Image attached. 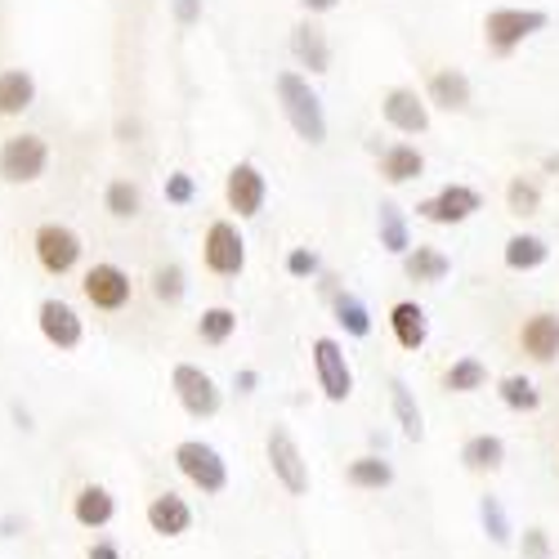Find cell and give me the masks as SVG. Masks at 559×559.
I'll list each match as a JSON object with an SVG mask.
<instances>
[{"label":"cell","instance_id":"32","mask_svg":"<svg viewBox=\"0 0 559 559\" xmlns=\"http://www.w3.org/2000/svg\"><path fill=\"white\" fill-rule=\"evenodd\" d=\"M233 332H238V313H233L228 305H211V309H202V318H198V336H202L206 345H228Z\"/></svg>","mask_w":559,"mask_h":559},{"label":"cell","instance_id":"40","mask_svg":"<svg viewBox=\"0 0 559 559\" xmlns=\"http://www.w3.org/2000/svg\"><path fill=\"white\" fill-rule=\"evenodd\" d=\"M85 559H121V546H117V542H108V537H99L95 546L85 550Z\"/></svg>","mask_w":559,"mask_h":559},{"label":"cell","instance_id":"24","mask_svg":"<svg viewBox=\"0 0 559 559\" xmlns=\"http://www.w3.org/2000/svg\"><path fill=\"white\" fill-rule=\"evenodd\" d=\"M443 390L448 394H475V390H484L488 385V367H484V358H475V354H465V358H452L448 367H443Z\"/></svg>","mask_w":559,"mask_h":559},{"label":"cell","instance_id":"20","mask_svg":"<svg viewBox=\"0 0 559 559\" xmlns=\"http://www.w3.org/2000/svg\"><path fill=\"white\" fill-rule=\"evenodd\" d=\"M345 484L358 488V492H385L394 484V465L381 452H362L345 465Z\"/></svg>","mask_w":559,"mask_h":559},{"label":"cell","instance_id":"7","mask_svg":"<svg viewBox=\"0 0 559 559\" xmlns=\"http://www.w3.org/2000/svg\"><path fill=\"white\" fill-rule=\"evenodd\" d=\"M50 166V148L40 134H14L0 144V179L5 183H36Z\"/></svg>","mask_w":559,"mask_h":559},{"label":"cell","instance_id":"17","mask_svg":"<svg viewBox=\"0 0 559 559\" xmlns=\"http://www.w3.org/2000/svg\"><path fill=\"white\" fill-rule=\"evenodd\" d=\"M292 55H296V63L309 68L313 76L332 72V45H328V32H322L318 23H309V19L292 27Z\"/></svg>","mask_w":559,"mask_h":559},{"label":"cell","instance_id":"2","mask_svg":"<svg viewBox=\"0 0 559 559\" xmlns=\"http://www.w3.org/2000/svg\"><path fill=\"white\" fill-rule=\"evenodd\" d=\"M175 471L189 479L202 497H219L224 488H228V461L211 448V443H202V439H183V443H175Z\"/></svg>","mask_w":559,"mask_h":559},{"label":"cell","instance_id":"8","mask_svg":"<svg viewBox=\"0 0 559 559\" xmlns=\"http://www.w3.org/2000/svg\"><path fill=\"white\" fill-rule=\"evenodd\" d=\"M202 260L215 277H238L247 269V242L233 219H215L202 238Z\"/></svg>","mask_w":559,"mask_h":559},{"label":"cell","instance_id":"34","mask_svg":"<svg viewBox=\"0 0 559 559\" xmlns=\"http://www.w3.org/2000/svg\"><path fill=\"white\" fill-rule=\"evenodd\" d=\"M506 206H510V215L528 219V215H537V206H542V189H537L533 179H510V183H506Z\"/></svg>","mask_w":559,"mask_h":559},{"label":"cell","instance_id":"42","mask_svg":"<svg viewBox=\"0 0 559 559\" xmlns=\"http://www.w3.org/2000/svg\"><path fill=\"white\" fill-rule=\"evenodd\" d=\"M233 385H238V394H255V385H260V371L242 367V371H238V381H233Z\"/></svg>","mask_w":559,"mask_h":559},{"label":"cell","instance_id":"14","mask_svg":"<svg viewBox=\"0 0 559 559\" xmlns=\"http://www.w3.org/2000/svg\"><path fill=\"white\" fill-rule=\"evenodd\" d=\"M520 349L533 358V362H555L559 358V313L542 309V313H528L520 322Z\"/></svg>","mask_w":559,"mask_h":559},{"label":"cell","instance_id":"30","mask_svg":"<svg viewBox=\"0 0 559 559\" xmlns=\"http://www.w3.org/2000/svg\"><path fill=\"white\" fill-rule=\"evenodd\" d=\"M332 309H336V322L345 328V336H354V341H367L371 336V313H367V305L354 292H336L332 296Z\"/></svg>","mask_w":559,"mask_h":559},{"label":"cell","instance_id":"6","mask_svg":"<svg viewBox=\"0 0 559 559\" xmlns=\"http://www.w3.org/2000/svg\"><path fill=\"white\" fill-rule=\"evenodd\" d=\"M546 10H515V5H501V10H488L484 19V40L492 45L497 55H510L515 45H524L528 36H537L546 27Z\"/></svg>","mask_w":559,"mask_h":559},{"label":"cell","instance_id":"25","mask_svg":"<svg viewBox=\"0 0 559 559\" xmlns=\"http://www.w3.org/2000/svg\"><path fill=\"white\" fill-rule=\"evenodd\" d=\"M32 99H36V81H32V72H23V68L0 72V117H19V112H27Z\"/></svg>","mask_w":559,"mask_h":559},{"label":"cell","instance_id":"4","mask_svg":"<svg viewBox=\"0 0 559 559\" xmlns=\"http://www.w3.org/2000/svg\"><path fill=\"white\" fill-rule=\"evenodd\" d=\"M170 390H175L179 407L189 412L193 421H211V416L224 407V394H219L215 377H211V371H202L198 362H179L170 371Z\"/></svg>","mask_w":559,"mask_h":559},{"label":"cell","instance_id":"28","mask_svg":"<svg viewBox=\"0 0 559 559\" xmlns=\"http://www.w3.org/2000/svg\"><path fill=\"white\" fill-rule=\"evenodd\" d=\"M546 260H550V247L537 238V233H515V238L506 242V269H515V273L542 269Z\"/></svg>","mask_w":559,"mask_h":559},{"label":"cell","instance_id":"39","mask_svg":"<svg viewBox=\"0 0 559 559\" xmlns=\"http://www.w3.org/2000/svg\"><path fill=\"white\" fill-rule=\"evenodd\" d=\"M287 273H292V277H313V273H318V255H313L309 247H296V251L287 255Z\"/></svg>","mask_w":559,"mask_h":559},{"label":"cell","instance_id":"21","mask_svg":"<svg viewBox=\"0 0 559 559\" xmlns=\"http://www.w3.org/2000/svg\"><path fill=\"white\" fill-rule=\"evenodd\" d=\"M461 465L475 475H497L506 465V439L501 435H471L461 443Z\"/></svg>","mask_w":559,"mask_h":559},{"label":"cell","instance_id":"19","mask_svg":"<svg viewBox=\"0 0 559 559\" xmlns=\"http://www.w3.org/2000/svg\"><path fill=\"white\" fill-rule=\"evenodd\" d=\"M390 332H394L399 349L416 354V349H426V341H430V318H426V309L416 300H399L390 309Z\"/></svg>","mask_w":559,"mask_h":559},{"label":"cell","instance_id":"35","mask_svg":"<svg viewBox=\"0 0 559 559\" xmlns=\"http://www.w3.org/2000/svg\"><path fill=\"white\" fill-rule=\"evenodd\" d=\"M104 202H108V211H112L117 219H134V215H139V189H134L130 179H112Z\"/></svg>","mask_w":559,"mask_h":559},{"label":"cell","instance_id":"41","mask_svg":"<svg viewBox=\"0 0 559 559\" xmlns=\"http://www.w3.org/2000/svg\"><path fill=\"white\" fill-rule=\"evenodd\" d=\"M175 14H179V23H193L202 14V0H175Z\"/></svg>","mask_w":559,"mask_h":559},{"label":"cell","instance_id":"37","mask_svg":"<svg viewBox=\"0 0 559 559\" xmlns=\"http://www.w3.org/2000/svg\"><path fill=\"white\" fill-rule=\"evenodd\" d=\"M520 555H524V559H550V555H555L550 533H546V528H524V537H520Z\"/></svg>","mask_w":559,"mask_h":559},{"label":"cell","instance_id":"31","mask_svg":"<svg viewBox=\"0 0 559 559\" xmlns=\"http://www.w3.org/2000/svg\"><path fill=\"white\" fill-rule=\"evenodd\" d=\"M377 228H381V247L390 251V255H407L412 251V238H407V219H403V211L394 206V202H381V211H377Z\"/></svg>","mask_w":559,"mask_h":559},{"label":"cell","instance_id":"12","mask_svg":"<svg viewBox=\"0 0 559 559\" xmlns=\"http://www.w3.org/2000/svg\"><path fill=\"white\" fill-rule=\"evenodd\" d=\"M381 117H385L399 134H426V130H430V104L416 95L412 85H394V90H385Z\"/></svg>","mask_w":559,"mask_h":559},{"label":"cell","instance_id":"33","mask_svg":"<svg viewBox=\"0 0 559 559\" xmlns=\"http://www.w3.org/2000/svg\"><path fill=\"white\" fill-rule=\"evenodd\" d=\"M479 520H484V533L492 537V546H510L515 542V528H510V515H506V506L488 492L479 497Z\"/></svg>","mask_w":559,"mask_h":559},{"label":"cell","instance_id":"23","mask_svg":"<svg viewBox=\"0 0 559 559\" xmlns=\"http://www.w3.org/2000/svg\"><path fill=\"white\" fill-rule=\"evenodd\" d=\"M421 175H426V157L416 144H394V148L381 153V179L385 183H412Z\"/></svg>","mask_w":559,"mask_h":559},{"label":"cell","instance_id":"13","mask_svg":"<svg viewBox=\"0 0 559 559\" xmlns=\"http://www.w3.org/2000/svg\"><path fill=\"white\" fill-rule=\"evenodd\" d=\"M81 292H85V300L95 305V309L117 313V309H126V305H130V273H126V269H117V264H95V269L85 273Z\"/></svg>","mask_w":559,"mask_h":559},{"label":"cell","instance_id":"3","mask_svg":"<svg viewBox=\"0 0 559 559\" xmlns=\"http://www.w3.org/2000/svg\"><path fill=\"white\" fill-rule=\"evenodd\" d=\"M264 456H269V471H273L277 484H283L287 497H309V461H305V452H300V443L292 439L287 426L269 430Z\"/></svg>","mask_w":559,"mask_h":559},{"label":"cell","instance_id":"43","mask_svg":"<svg viewBox=\"0 0 559 559\" xmlns=\"http://www.w3.org/2000/svg\"><path fill=\"white\" fill-rule=\"evenodd\" d=\"M300 5H305L309 14H332V10L341 5V0H300Z\"/></svg>","mask_w":559,"mask_h":559},{"label":"cell","instance_id":"16","mask_svg":"<svg viewBox=\"0 0 559 559\" xmlns=\"http://www.w3.org/2000/svg\"><path fill=\"white\" fill-rule=\"evenodd\" d=\"M144 520H148V528L157 533V537H183L193 528V506L183 501L179 492H157L153 501H148V510H144Z\"/></svg>","mask_w":559,"mask_h":559},{"label":"cell","instance_id":"18","mask_svg":"<svg viewBox=\"0 0 559 559\" xmlns=\"http://www.w3.org/2000/svg\"><path fill=\"white\" fill-rule=\"evenodd\" d=\"M72 520L90 533H99L117 520V497L104 488V484H85L76 497H72Z\"/></svg>","mask_w":559,"mask_h":559},{"label":"cell","instance_id":"15","mask_svg":"<svg viewBox=\"0 0 559 559\" xmlns=\"http://www.w3.org/2000/svg\"><path fill=\"white\" fill-rule=\"evenodd\" d=\"M36 322H40V336L50 341L55 349H76L81 336H85V322L76 318V309L68 300H45Z\"/></svg>","mask_w":559,"mask_h":559},{"label":"cell","instance_id":"29","mask_svg":"<svg viewBox=\"0 0 559 559\" xmlns=\"http://www.w3.org/2000/svg\"><path fill=\"white\" fill-rule=\"evenodd\" d=\"M497 399L510 407V412H537L542 407V390L524 377V371H510V377L497 381Z\"/></svg>","mask_w":559,"mask_h":559},{"label":"cell","instance_id":"9","mask_svg":"<svg viewBox=\"0 0 559 559\" xmlns=\"http://www.w3.org/2000/svg\"><path fill=\"white\" fill-rule=\"evenodd\" d=\"M264 198H269V179L260 175L255 162H238L224 179V202L238 219H251L264 211Z\"/></svg>","mask_w":559,"mask_h":559},{"label":"cell","instance_id":"5","mask_svg":"<svg viewBox=\"0 0 559 559\" xmlns=\"http://www.w3.org/2000/svg\"><path fill=\"white\" fill-rule=\"evenodd\" d=\"M313 377L328 403H349L354 394V367L345 358V345L336 336H318L313 341Z\"/></svg>","mask_w":559,"mask_h":559},{"label":"cell","instance_id":"26","mask_svg":"<svg viewBox=\"0 0 559 559\" xmlns=\"http://www.w3.org/2000/svg\"><path fill=\"white\" fill-rule=\"evenodd\" d=\"M403 273L412 277V283H443V277L452 273V260L439 247H412L403 255Z\"/></svg>","mask_w":559,"mask_h":559},{"label":"cell","instance_id":"11","mask_svg":"<svg viewBox=\"0 0 559 559\" xmlns=\"http://www.w3.org/2000/svg\"><path fill=\"white\" fill-rule=\"evenodd\" d=\"M36 260H40L45 273H55V277L72 273L76 260H81L76 228H68V224H40V228H36Z\"/></svg>","mask_w":559,"mask_h":559},{"label":"cell","instance_id":"22","mask_svg":"<svg viewBox=\"0 0 559 559\" xmlns=\"http://www.w3.org/2000/svg\"><path fill=\"white\" fill-rule=\"evenodd\" d=\"M426 95H430V104H439V108H448V112H465V108H471V95H475V90H471V76H465V72H456V68H439V72L430 76V90H426Z\"/></svg>","mask_w":559,"mask_h":559},{"label":"cell","instance_id":"10","mask_svg":"<svg viewBox=\"0 0 559 559\" xmlns=\"http://www.w3.org/2000/svg\"><path fill=\"white\" fill-rule=\"evenodd\" d=\"M479 211H484V193L471 189V183H448V189H439L435 198H426L416 206V215L430 219V224H465Z\"/></svg>","mask_w":559,"mask_h":559},{"label":"cell","instance_id":"38","mask_svg":"<svg viewBox=\"0 0 559 559\" xmlns=\"http://www.w3.org/2000/svg\"><path fill=\"white\" fill-rule=\"evenodd\" d=\"M166 202H175V206H189V202H193V175L175 170V175L166 179Z\"/></svg>","mask_w":559,"mask_h":559},{"label":"cell","instance_id":"27","mask_svg":"<svg viewBox=\"0 0 559 559\" xmlns=\"http://www.w3.org/2000/svg\"><path fill=\"white\" fill-rule=\"evenodd\" d=\"M390 403H394V416H399L403 435H407L412 443H421V439H426V416H421V403H416V394L407 390L403 377L390 381Z\"/></svg>","mask_w":559,"mask_h":559},{"label":"cell","instance_id":"1","mask_svg":"<svg viewBox=\"0 0 559 559\" xmlns=\"http://www.w3.org/2000/svg\"><path fill=\"white\" fill-rule=\"evenodd\" d=\"M273 90H277V99H283V112H287L292 130L305 139V144L309 148L328 144V112H322V99L309 90V81L300 72H277Z\"/></svg>","mask_w":559,"mask_h":559},{"label":"cell","instance_id":"36","mask_svg":"<svg viewBox=\"0 0 559 559\" xmlns=\"http://www.w3.org/2000/svg\"><path fill=\"white\" fill-rule=\"evenodd\" d=\"M153 296H157L162 305L183 300V269H179V264H162V269L153 273Z\"/></svg>","mask_w":559,"mask_h":559}]
</instances>
